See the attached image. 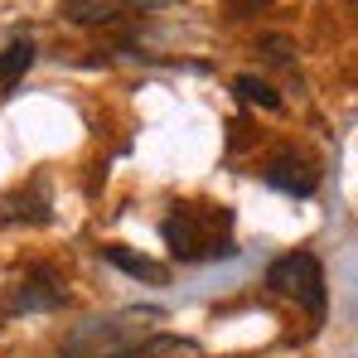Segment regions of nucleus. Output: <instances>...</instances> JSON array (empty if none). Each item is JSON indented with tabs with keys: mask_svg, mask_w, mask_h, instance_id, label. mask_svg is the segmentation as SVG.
<instances>
[{
	"mask_svg": "<svg viewBox=\"0 0 358 358\" xmlns=\"http://www.w3.org/2000/svg\"><path fill=\"white\" fill-rule=\"evenodd\" d=\"M266 184L271 189H281V194H315L320 189V170L305 160V155H296V150H281V155H271L266 160Z\"/></svg>",
	"mask_w": 358,
	"mask_h": 358,
	"instance_id": "nucleus-3",
	"label": "nucleus"
},
{
	"mask_svg": "<svg viewBox=\"0 0 358 358\" xmlns=\"http://www.w3.org/2000/svg\"><path fill=\"white\" fill-rule=\"evenodd\" d=\"M54 305H63V281L49 266H34L10 300V310H54Z\"/></svg>",
	"mask_w": 358,
	"mask_h": 358,
	"instance_id": "nucleus-4",
	"label": "nucleus"
},
{
	"mask_svg": "<svg viewBox=\"0 0 358 358\" xmlns=\"http://www.w3.org/2000/svg\"><path fill=\"white\" fill-rule=\"evenodd\" d=\"M266 286L276 296L305 305L315 320L324 315V266H320L315 252H286V257H276L271 271H266Z\"/></svg>",
	"mask_w": 358,
	"mask_h": 358,
	"instance_id": "nucleus-2",
	"label": "nucleus"
},
{
	"mask_svg": "<svg viewBox=\"0 0 358 358\" xmlns=\"http://www.w3.org/2000/svg\"><path fill=\"white\" fill-rule=\"evenodd\" d=\"M349 5H354V15H358V0H349Z\"/></svg>",
	"mask_w": 358,
	"mask_h": 358,
	"instance_id": "nucleus-12",
	"label": "nucleus"
},
{
	"mask_svg": "<svg viewBox=\"0 0 358 358\" xmlns=\"http://www.w3.org/2000/svg\"><path fill=\"white\" fill-rule=\"evenodd\" d=\"M29 63H34V44H29V39H15V44L0 54V83L15 87V83L29 73Z\"/></svg>",
	"mask_w": 358,
	"mask_h": 358,
	"instance_id": "nucleus-7",
	"label": "nucleus"
},
{
	"mask_svg": "<svg viewBox=\"0 0 358 358\" xmlns=\"http://www.w3.org/2000/svg\"><path fill=\"white\" fill-rule=\"evenodd\" d=\"M102 358H203V349L194 339H179V334H150L131 349H117V354H102Z\"/></svg>",
	"mask_w": 358,
	"mask_h": 358,
	"instance_id": "nucleus-5",
	"label": "nucleus"
},
{
	"mask_svg": "<svg viewBox=\"0 0 358 358\" xmlns=\"http://www.w3.org/2000/svg\"><path fill=\"white\" fill-rule=\"evenodd\" d=\"M233 87H238V97H242V102H257V107H266V112H276V107H281V92H276L271 83L252 78V73H242Z\"/></svg>",
	"mask_w": 358,
	"mask_h": 358,
	"instance_id": "nucleus-9",
	"label": "nucleus"
},
{
	"mask_svg": "<svg viewBox=\"0 0 358 358\" xmlns=\"http://www.w3.org/2000/svg\"><path fill=\"white\" fill-rule=\"evenodd\" d=\"M238 10H257V5H266V0H233Z\"/></svg>",
	"mask_w": 358,
	"mask_h": 358,
	"instance_id": "nucleus-11",
	"label": "nucleus"
},
{
	"mask_svg": "<svg viewBox=\"0 0 358 358\" xmlns=\"http://www.w3.org/2000/svg\"><path fill=\"white\" fill-rule=\"evenodd\" d=\"M107 262L121 266L126 276H136V281H150V286H160V281H165V266H160V262L136 257V252H126V247H107Z\"/></svg>",
	"mask_w": 358,
	"mask_h": 358,
	"instance_id": "nucleus-6",
	"label": "nucleus"
},
{
	"mask_svg": "<svg viewBox=\"0 0 358 358\" xmlns=\"http://www.w3.org/2000/svg\"><path fill=\"white\" fill-rule=\"evenodd\" d=\"M257 49H262V54H266L271 63H296V44H291L286 34H266Z\"/></svg>",
	"mask_w": 358,
	"mask_h": 358,
	"instance_id": "nucleus-10",
	"label": "nucleus"
},
{
	"mask_svg": "<svg viewBox=\"0 0 358 358\" xmlns=\"http://www.w3.org/2000/svg\"><path fill=\"white\" fill-rule=\"evenodd\" d=\"M160 238L175 262H208V257H233V213L213 203H175L170 218L160 223Z\"/></svg>",
	"mask_w": 358,
	"mask_h": 358,
	"instance_id": "nucleus-1",
	"label": "nucleus"
},
{
	"mask_svg": "<svg viewBox=\"0 0 358 358\" xmlns=\"http://www.w3.org/2000/svg\"><path fill=\"white\" fill-rule=\"evenodd\" d=\"M63 15L73 24H107L117 10H112V0H63Z\"/></svg>",
	"mask_w": 358,
	"mask_h": 358,
	"instance_id": "nucleus-8",
	"label": "nucleus"
}]
</instances>
